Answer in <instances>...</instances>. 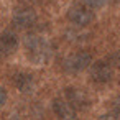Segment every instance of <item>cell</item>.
Segmentation results:
<instances>
[{
    "label": "cell",
    "instance_id": "8fae6325",
    "mask_svg": "<svg viewBox=\"0 0 120 120\" xmlns=\"http://www.w3.org/2000/svg\"><path fill=\"white\" fill-rule=\"evenodd\" d=\"M105 61H107L113 69L120 68V51H113V53H110V54L105 58Z\"/></svg>",
    "mask_w": 120,
    "mask_h": 120
},
{
    "label": "cell",
    "instance_id": "5b68a950",
    "mask_svg": "<svg viewBox=\"0 0 120 120\" xmlns=\"http://www.w3.org/2000/svg\"><path fill=\"white\" fill-rule=\"evenodd\" d=\"M66 102L74 109V110H86L90 105V97L84 89L79 87H66L64 89Z\"/></svg>",
    "mask_w": 120,
    "mask_h": 120
},
{
    "label": "cell",
    "instance_id": "7a4b0ae2",
    "mask_svg": "<svg viewBox=\"0 0 120 120\" xmlns=\"http://www.w3.org/2000/svg\"><path fill=\"white\" fill-rule=\"evenodd\" d=\"M92 64V54L89 51H76V53H71L68 54L64 59H63V71L66 74H77V72H82L84 69L90 68Z\"/></svg>",
    "mask_w": 120,
    "mask_h": 120
},
{
    "label": "cell",
    "instance_id": "5bb4252c",
    "mask_svg": "<svg viewBox=\"0 0 120 120\" xmlns=\"http://www.w3.org/2000/svg\"><path fill=\"white\" fill-rule=\"evenodd\" d=\"M97 120H117V117L113 113H102Z\"/></svg>",
    "mask_w": 120,
    "mask_h": 120
},
{
    "label": "cell",
    "instance_id": "277c9868",
    "mask_svg": "<svg viewBox=\"0 0 120 120\" xmlns=\"http://www.w3.org/2000/svg\"><path fill=\"white\" fill-rule=\"evenodd\" d=\"M38 20V15H36V10L33 7H28V5H23L20 8L15 10L13 17H12V25L18 30H25V28H30L36 23Z\"/></svg>",
    "mask_w": 120,
    "mask_h": 120
},
{
    "label": "cell",
    "instance_id": "7c38bea8",
    "mask_svg": "<svg viewBox=\"0 0 120 120\" xmlns=\"http://www.w3.org/2000/svg\"><path fill=\"white\" fill-rule=\"evenodd\" d=\"M112 110H113V115H115L117 118H120V95L113 99V102H112Z\"/></svg>",
    "mask_w": 120,
    "mask_h": 120
},
{
    "label": "cell",
    "instance_id": "52a82bcc",
    "mask_svg": "<svg viewBox=\"0 0 120 120\" xmlns=\"http://www.w3.org/2000/svg\"><path fill=\"white\" fill-rule=\"evenodd\" d=\"M18 49V36L12 30H5L0 33V56L8 58Z\"/></svg>",
    "mask_w": 120,
    "mask_h": 120
},
{
    "label": "cell",
    "instance_id": "4fadbf2b",
    "mask_svg": "<svg viewBox=\"0 0 120 120\" xmlns=\"http://www.w3.org/2000/svg\"><path fill=\"white\" fill-rule=\"evenodd\" d=\"M5 102H7V90H5V87L0 86V109L5 105Z\"/></svg>",
    "mask_w": 120,
    "mask_h": 120
},
{
    "label": "cell",
    "instance_id": "30bf717a",
    "mask_svg": "<svg viewBox=\"0 0 120 120\" xmlns=\"http://www.w3.org/2000/svg\"><path fill=\"white\" fill-rule=\"evenodd\" d=\"M89 35H82V33H77L76 30H68L66 31V38L69 41H76V43H81V41H86L84 38H87Z\"/></svg>",
    "mask_w": 120,
    "mask_h": 120
},
{
    "label": "cell",
    "instance_id": "3957f363",
    "mask_svg": "<svg viewBox=\"0 0 120 120\" xmlns=\"http://www.w3.org/2000/svg\"><path fill=\"white\" fill-rule=\"evenodd\" d=\"M68 20L72 25H76L77 28H84V26L90 25L95 20V13L84 2H79V4H74V5L69 7V10H68Z\"/></svg>",
    "mask_w": 120,
    "mask_h": 120
},
{
    "label": "cell",
    "instance_id": "9c48e42d",
    "mask_svg": "<svg viewBox=\"0 0 120 120\" xmlns=\"http://www.w3.org/2000/svg\"><path fill=\"white\" fill-rule=\"evenodd\" d=\"M13 84L22 94H33L36 89V81L30 72H15L13 74Z\"/></svg>",
    "mask_w": 120,
    "mask_h": 120
},
{
    "label": "cell",
    "instance_id": "6da1fadb",
    "mask_svg": "<svg viewBox=\"0 0 120 120\" xmlns=\"http://www.w3.org/2000/svg\"><path fill=\"white\" fill-rule=\"evenodd\" d=\"M25 49H26L30 61L35 64L49 63V59L53 58V53H54L53 45L40 35H28L25 38Z\"/></svg>",
    "mask_w": 120,
    "mask_h": 120
},
{
    "label": "cell",
    "instance_id": "ba28073f",
    "mask_svg": "<svg viewBox=\"0 0 120 120\" xmlns=\"http://www.w3.org/2000/svg\"><path fill=\"white\" fill-rule=\"evenodd\" d=\"M51 109L58 120H76V117H77V112L66 102V99H61V97L53 99Z\"/></svg>",
    "mask_w": 120,
    "mask_h": 120
},
{
    "label": "cell",
    "instance_id": "8992f818",
    "mask_svg": "<svg viewBox=\"0 0 120 120\" xmlns=\"http://www.w3.org/2000/svg\"><path fill=\"white\" fill-rule=\"evenodd\" d=\"M89 74H90V79L94 82L105 84V82H110L112 81V77H113V68L105 59H99V61H95V63L90 64Z\"/></svg>",
    "mask_w": 120,
    "mask_h": 120
}]
</instances>
